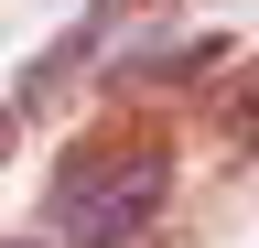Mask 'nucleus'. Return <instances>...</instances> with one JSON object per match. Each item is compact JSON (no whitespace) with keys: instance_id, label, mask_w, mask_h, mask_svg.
<instances>
[{"instance_id":"obj_1","label":"nucleus","mask_w":259,"mask_h":248,"mask_svg":"<svg viewBox=\"0 0 259 248\" xmlns=\"http://www.w3.org/2000/svg\"><path fill=\"white\" fill-rule=\"evenodd\" d=\"M173 205V151L162 140H76L44 183V237L54 248H130L151 216Z\"/></svg>"},{"instance_id":"obj_2","label":"nucleus","mask_w":259,"mask_h":248,"mask_svg":"<svg viewBox=\"0 0 259 248\" xmlns=\"http://www.w3.org/2000/svg\"><path fill=\"white\" fill-rule=\"evenodd\" d=\"M0 248H54V237H0Z\"/></svg>"}]
</instances>
